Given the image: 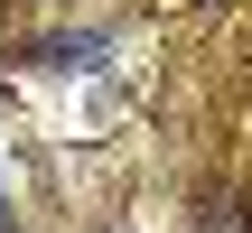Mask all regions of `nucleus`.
<instances>
[{
	"mask_svg": "<svg viewBox=\"0 0 252 233\" xmlns=\"http://www.w3.org/2000/svg\"><path fill=\"white\" fill-rule=\"evenodd\" d=\"M0 233H9V205H0Z\"/></svg>",
	"mask_w": 252,
	"mask_h": 233,
	"instance_id": "f257e3e1",
	"label": "nucleus"
}]
</instances>
